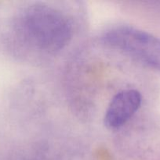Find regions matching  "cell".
<instances>
[{
  "mask_svg": "<svg viewBox=\"0 0 160 160\" xmlns=\"http://www.w3.org/2000/svg\"><path fill=\"white\" fill-rule=\"evenodd\" d=\"M13 31L20 43L33 52L54 54L71 41L73 28L63 12L44 3L20 9L13 19Z\"/></svg>",
  "mask_w": 160,
  "mask_h": 160,
  "instance_id": "obj_1",
  "label": "cell"
},
{
  "mask_svg": "<svg viewBox=\"0 0 160 160\" xmlns=\"http://www.w3.org/2000/svg\"><path fill=\"white\" fill-rule=\"evenodd\" d=\"M103 42L141 63L160 70V38L131 26H117L104 34Z\"/></svg>",
  "mask_w": 160,
  "mask_h": 160,
  "instance_id": "obj_2",
  "label": "cell"
},
{
  "mask_svg": "<svg viewBox=\"0 0 160 160\" xmlns=\"http://www.w3.org/2000/svg\"><path fill=\"white\" fill-rule=\"evenodd\" d=\"M142 97L135 89L122 90L116 94L108 105L104 116V124L109 129L123 126L141 107Z\"/></svg>",
  "mask_w": 160,
  "mask_h": 160,
  "instance_id": "obj_3",
  "label": "cell"
}]
</instances>
